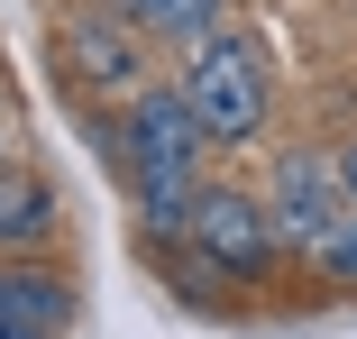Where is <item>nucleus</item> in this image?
<instances>
[{"label": "nucleus", "instance_id": "nucleus-10", "mask_svg": "<svg viewBox=\"0 0 357 339\" xmlns=\"http://www.w3.org/2000/svg\"><path fill=\"white\" fill-rule=\"evenodd\" d=\"M339 193H348V211H357V138L339 147Z\"/></svg>", "mask_w": 357, "mask_h": 339}, {"label": "nucleus", "instance_id": "nucleus-5", "mask_svg": "<svg viewBox=\"0 0 357 339\" xmlns=\"http://www.w3.org/2000/svg\"><path fill=\"white\" fill-rule=\"evenodd\" d=\"M64 74H74V92L137 101V92H147V28H137V19H110V10L64 19Z\"/></svg>", "mask_w": 357, "mask_h": 339}, {"label": "nucleus", "instance_id": "nucleus-1", "mask_svg": "<svg viewBox=\"0 0 357 339\" xmlns=\"http://www.w3.org/2000/svg\"><path fill=\"white\" fill-rule=\"evenodd\" d=\"M183 101H192L211 147H248L266 128V64H257V46L248 37H202L192 64H183Z\"/></svg>", "mask_w": 357, "mask_h": 339}, {"label": "nucleus", "instance_id": "nucleus-6", "mask_svg": "<svg viewBox=\"0 0 357 339\" xmlns=\"http://www.w3.org/2000/svg\"><path fill=\"white\" fill-rule=\"evenodd\" d=\"M0 330H10V339H64V330H74V285H64L55 266L0 257Z\"/></svg>", "mask_w": 357, "mask_h": 339}, {"label": "nucleus", "instance_id": "nucleus-7", "mask_svg": "<svg viewBox=\"0 0 357 339\" xmlns=\"http://www.w3.org/2000/svg\"><path fill=\"white\" fill-rule=\"evenodd\" d=\"M55 239V183L28 156H0V257H28Z\"/></svg>", "mask_w": 357, "mask_h": 339}, {"label": "nucleus", "instance_id": "nucleus-3", "mask_svg": "<svg viewBox=\"0 0 357 339\" xmlns=\"http://www.w3.org/2000/svg\"><path fill=\"white\" fill-rule=\"evenodd\" d=\"M339 211H348V193H339V156H321V147H284L275 174H266V220H275V239L312 257V248L339 229Z\"/></svg>", "mask_w": 357, "mask_h": 339}, {"label": "nucleus", "instance_id": "nucleus-8", "mask_svg": "<svg viewBox=\"0 0 357 339\" xmlns=\"http://www.w3.org/2000/svg\"><path fill=\"white\" fill-rule=\"evenodd\" d=\"M119 10L147 28V37H174V46H202V37H220V10L229 0H119Z\"/></svg>", "mask_w": 357, "mask_h": 339}, {"label": "nucleus", "instance_id": "nucleus-2", "mask_svg": "<svg viewBox=\"0 0 357 339\" xmlns=\"http://www.w3.org/2000/svg\"><path fill=\"white\" fill-rule=\"evenodd\" d=\"M110 147H119V165L128 174H192L202 165V119H192V101H183V83H147L137 101H119V128H110Z\"/></svg>", "mask_w": 357, "mask_h": 339}, {"label": "nucleus", "instance_id": "nucleus-11", "mask_svg": "<svg viewBox=\"0 0 357 339\" xmlns=\"http://www.w3.org/2000/svg\"><path fill=\"white\" fill-rule=\"evenodd\" d=\"M0 156H10V101H0Z\"/></svg>", "mask_w": 357, "mask_h": 339}, {"label": "nucleus", "instance_id": "nucleus-4", "mask_svg": "<svg viewBox=\"0 0 357 339\" xmlns=\"http://www.w3.org/2000/svg\"><path fill=\"white\" fill-rule=\"evenodd\" d=\"M192 248H202V266L211 276H266V257L284 248L275 239V220H266V202L257 193H238V183H202V202H192Z\"/></svg>", "mask_w": 357, "mask_h": 339}, {"label": "nucleus", "instance_id": "nucleus-12", "mask_svg": "<svg viewBox=\"0 0 357 339\" xmlns=\"http://www.w3.org/2000/svg\"><path fill=\"white\" fill-rule=\"evenodd\" d=\"M0 339H10V330H0Z\"/></svg>", "mask_w": 357, "mask_h": 339}, {"label": "nucleus", "instance_id": "nucleus-9", "mask_svg": "<svg viewBox=\"0 0 357 339\" xmlns=\"http://www.w3.org/2000/svg\"><path fill=\"white\" fill-rule=\"evenodd\" d=\"M312 266H321L330 285H348V294H357V211H339V229L312 248Z\"/></svg>", "mask_w": 357, "mask_h": 339}]
</instances>
